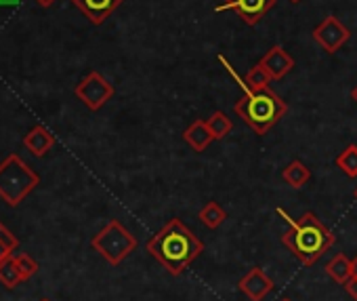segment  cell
Wrapping results in <instances>:
<instances>
[{
	"label": "cell",
	"mask_w": 357,
	"mask_h": 301,
	"mask_svg": "<svg viewBox=\"0 0 357 301\" xmlns=\"http://www.w3.org/2000/svg\"><path fill=\"white\" fill-rule=\"evenodd\" d=\"M183 141L194 149V152H204V149L215 141L206 120H194L185 131H183Z\"/></svg>",
	"instance_id": "obj_12"
},
{
	"label": "cell",
	"mask_w": 357,
	"mask_h": 301,
	"mask_svg": "<svg viewBox=\"0 0 357 301\" xmlns=\"http://www.w3.org/2000/svg\"><path fill=\"white\" fill-rule=\"evenodd\" d=\"M349 36H351V32H349V28L338 20V17H334V15H330V17H326L315 30H313V41L326 51V53H336L347 41H349Z\"/></svg>",
	"instance_id": "obj_8"
},
{
	"label": "cell",
	"mask_w": 357,
	"mask_h": 301,
	"mask_svg": "<svg viewBox=\"0 0 357 301\" xmlns=\"http://www.w3.org/2000/svg\"><path fill=\"white\" fill-rule=\"evenodd\" d=\"M342 286H344V291L349 293V297L357 301V274H353V276H351Z\"/></svg>",
	"instance_id": "obj_21"
},
{
	"label": "cell",
	"mask_w": 357,
	"mask_h": 301,
	"mask_svg": "<svg viewBox=\"0 0 357 301\" xmlns=\"http://www.w3.org/2000/svg\"><path fill=\"white\" fill-rule=\"evenodd\" d=\"M72 3L84 13V17L95 24V26H101L124 0H72Z\"/></svg>",
	"instance_id": "obj_11"
},
{
	"label": "cell",
	"mask_w": 357,
	"mask_h": 301,
	"mask_svg": "<svg viewBox=\"0 0 357 301\" xmlns=\"http://www.w3.org/2000/svg\"><path fill=\"white\" fill-rule=\"evenodd\" d=\"M353 270H355V274H357V255H355V259H353Z\"/></svg>",
	"instance_id": "obj_25"
},
{
	"label": "cell",
	"mask_w": 357,
	"mask_h": 301,
	"mask_svg": "<svg viewBox=\"0 0 357 301\" xmlns=\"http://www.w3.org/2000/svg\"><path fill=\"white\" fill-rule=\"evenodd\" d=\"M282 179H284V184H288L290 188L301 190V188H305V186L309 184V179H311V171H309V167H307L305 163H301V161H292L290 165H286V167H284V171H282Z\"/></svg>",
	"instance_id": "obj_15"
},
{
	"label": "cell",
	"mask_w": 357,
	"mask_h": 301,
	"mask_svg": "<svg viewBox=\"0 0 357 301\" xmlns=\"http://www.w3.org/2000/svg\"><path fill=\"white\" fill-rule=\"evenodd\" d=\"M334 165L347 175V177H357V145L355 143H351V145H347L342 152L336 156V161H334Z\"/></svg>",
	"instance_id": "obj_17"
},
{
	"label": "cell",
	"mask_w": 357,
	"mask_h": 301,
	"mask_svg": "<svg viewBox=\"0 0 357 301\" xmlns=\"http://www.w3.org/2000/svg\"><path fill=\"white\" fill-rule=\"evenodd\" d=\"M269 74H271V78L273 80H280V78H284L288 72H292V68H294V59H292V55L284 49V47H280V45H273L263 57H261V61H259Z\"/></svg>",
	"instance_id": "obj_10"
},
{
	"label": "cell",
	"mask_w": 357,
	"mask_h": 301,
	"mask_svg": "<svg viewBox=\"0 0 357 301\" xmlns=\"http://www.w3.org/2000/svg\"><path fill=\"white\" fill-rule=\"evenodd\" d=\"M290 3H294V5H298V3H301V0H290Z\"/></svg>",
	"instance_id": "obj_27"
},
{
	"label": "cell",
	"mask_w": 357,
	"mask_h": 301,
	"mask_svg": "<svg viewBox=\"0 0 357 301\" xmlns=\"http://www.w3.org/2000/svg\"><path fill=\"white\" fill-rule=\"evenodd\" d=\"M91 247L112 265L122 263L135 249H137V238L118 221L112 219L101 232H97L91 240Z\"/></svg>",
	"instance_id": "obj_5"
},
{
	"label": "cell",
	"mask_w": 357,
	"mask_h": 301,
	"mask_svg": "<svg viewBox=\"0 0 357 301\" xmlns=\"http://www.w3.org/2000/svg\"><path fill=\"white\" fill-rule=\"evenodd\" d=\"M206 124H208V129H211V133H213V137H215V139H223V137H227V135L231 133V129H234L231 118H229L225 112H221V110L213 112V116L206 120Z\"/></svg>",
	"instance_id": "obj_18"
},
{
	"label": "cell",
	"mask_w": 357,
	"mask_h": 301,
	"mask_svg": "<svg viewBox=\"0 0 357 301\" xmlns=\"http://www.w3.org/2000/svg\"><path fill=\"white\" fill-rule=\"evenodd\" d=\"M326 274L334 280V282H338V284H344L353 274H355V270H353V261L344 255V253H338V255H334L328 263H326Z\"/></svg>",
	"instance_id": "obj_14"
},
{
	"label": "cell",
	"mask_w": 357,
	"mask_h": 301,
	"mask_svg": "<svg viewBox=\"0 0 357 301\" xmlns=\"http://www.w3.org/2000/svg\"><path fill=\"white\" fill-rule=\"evenodd\" d=\"M38 184V173L17 154H11L0 163V198L7 205L17 207Z\"/></svg>",
	"instance_id": "obj_4"
},
{
	"label": "cell",
	"mask_w": 357,
	"mask_h": 301,
	"mask_svg": "<svg viewBox=\"0 0 357 301\" xmlns=\"http://www.w3.org/2000/svg\"><path fill=\"white\" fill-rule=\"evenodd\" d=\"M5 232H9V230H7V228H5L3 223H0V234H5Z\"/></svg>",
	"instance_id": "obj_26"
},
{
	"label": "cell",
	"mask_w": 357,
	"mask_h": 301,
	"mask_svg": "<svg viewBox=\"0 0 357 301\" xmlns=\"http://www.w3.org/2000/svg\"><path fill=\"white\" fill-rule=\"evenodd\" d=\"M238 288L250 299V301H263L271 288H273V280L265 274V270L261 265L250 267L238 282Z\"/></svg>",
	"instance_id": "obj_9"
},
{
	"label": "cell",
	"mask_w": 357,
	"mask_h": 301,
	"mask_svg": "<svg viewBox=\"0 0 357 301\" xmlns=\"http://www.w3.org/2000/svg\"><path fill=\"white\" fill-rule=\"evenodd\" d=\"M282 301H292V299H282Z\"/></svg>",
	"instance_id": "obj_30"
},
{
	"label": "cell",
	"mask_w": 357,
	"mask_h": 301,
	"mask_svg": "<svg viewBox=\"0 0 357 301\" xmlns=\"http://www.w3.org/2000/svg\"><path fill=\"white\" fill-rule=\"evenodd\" d=\"M278 0H223L217 7V13H236L248 26H257L273 7Z\"/></svg>",
	"instance_id": "obj_7"
},
{
	"label": "cell",
	"mask_w": 357,
	"mask_h": 301,
	"mask_svg": "<svg viewBox=\"0 0 357 301\" xmlns=\"http://www.w3.org/2000/svg\"><path fill=\"white\" fill-rule=\"evenodd\" d=\"M351 99L357 103V85H355V87H353V91H351Z\"/></svg>",
	"instance_id": "obj_24"
},
{
	"label": "cell",
	"mask_w": 357,
	"mask_h": 301,
	"mask_svg": "<svg viewBox=\"0 0 357 301\" xmlns=\"http://www.w3.org/2000/svg\"><path fill=\"white\" fill-rule=\"evenodd\" d=\"M24 145L30 149L34 156H45L49 149L55 145V135L45 129L43 124H36L32 131H28V135L24 137Z\"/></svg>",
	"instance_id": "obj_13"
},
{
	"label": "cell",
	"mask_w": 357,
	"mask_h": 301,
	"mask_svg": "<svg viewBox=\"0 0 357 301\" xmlns=\"http://www.w3.org/2000/svg\"><path fill=\"white\" fill-rule=\"evenodd\" d=\"M198 217H200V221H202L206 228L217 230V228L223 226V221L227 219V213H225V209H223L219 203H206V205L200 209Z\"/></svg>",
	"instance_id": "obj_16"
},
{
	"label": "cell",
	"mask_w": 357,
	"mask_h": 301,
	"mask_svg": "<svg viewBox=\"0 0 357 301\" xmlns=\"http://www.w3.org/2000/svg\"><path fill=\"white\" fill-rule=\"evenodd\" d=\"M22 0H0V7H17Z\"/></svg>",
	"instance_id": "obj_22"
},
{
	"label": "cell",
	"mask_w": 357,
	"mask_h": 301,
	"mask_svg": "<svg viewBox=\"0 0 357 301\" xmlns=\"http://www.w3.org/2000/svg\"><path fill=\"white\" fill-rule=\"evenodd\" d=\"M353 196H355V200H357V188H355V192H353Z\"/></svg>",
	"instance_id": "obj_28"
},
{
	"label": "cell",
	"mask_w": 357,
	"mask_h": 301,
	"mask_svg": "<svg viewBox=\"0 0 357 301\" xmlns=\"http://www.w3.org/2000/svg\"><path fill=\"white\" fill-rule=\"evenodd\" d=\"M275 213L286 221L288 230L282 236L284 247L303 263V265H313L332 244H334V234L332 230L317 219L315 213L307 211L298 219H292L282 207L275 209Z\"/></svg>",
	"instance_id": "obj_2"
},
{
	"label": "cell",
	"mask_w": 357,
	"mask_h": 301,
	"mask_svg": "<svg viewBox=\"0 0 357 301\" xmlns=\"http://www.w3.org/2000/svg\"><path fill=\"white\" fill-rule=\"evenodd\" d=\"M36 3H38L40 7H51V5L55 3V0H36Z\"/></svg>",
	"instance_id": "obj_23"
},
{
	"label": "cell",
	"mask_w": 357,
	"mask_h": 301,
	"mask_svg": "<svg viewBox=\"0 0 357 301\" xmlns=\"http://www.w3.org/2000/svg\"><path fill=\"white\" fill-rule=\"evenodd\" d=\"M13 259H15V265H17V270H20V274H22L24 280L32 278V276L38 272V263H36L30 255L20 253V255H13Z\"/></svg>",
	"instance_id": "obj_20"
},
{
	"label": "cell",
	"mask_w": 357,
	"mask_h": 301,
	"mask_svg": "<svg viewBox=\"0 0 357 301\" xmlns=\"http://www.w3.org/2000/svg\"><path fill=\"white\" fill-rule=\"evenodd\" d=\"M76 97L93 112L101 110L114 97V85L99 72H89L74 89Z\"/></svg>",
	"instance_id": "obj_6"
},
{
	"label": "cell",
	"mask_w": 357,
	"mask_h": 301,
	"mask_svg": "<svg viewBox=\"0 0 357 301\" xmlns=\"http://www.w3.org/2000/svg\"><path fill=\"white\" fill-rule=\"evenodd\" d=\"M242 91L244 95L236 101L234 112L257 135H265L269 129H273L288 110L286 101L269 87L261 91H250V89H242Z\"/></svg>",
	"instance_id": "obj_3"
},
{
	"label": "cell",
	"mask_w": 357,
	"mask_h": 301,
	"mask_svg": "<svg viewBox=\"0 0 357 301\" xmlns=\"http://www.w3.org/2000/svg\"><path fill=\"white\" fill-rule=\"evenodd\" d=\"M202 251L204 242L176 217L147 240V253L172 276H181Z\"/></svg>",
	"instance_id": "obj_1"
},
{
	"label": "cell",
	"mask_w": 357,
	"mask_h": 301,
	"mask_svg": "<svg viewBox=\"0 0 357 301\" xmlns=\"http://www.w3.org/2000/svg\"><path fill=\"white\" fill-rule=\"evenodd\" d=\"M40 301H51V299H40Z\"/></svg>",
	"instance_id": "obj_29"
},
{
	"label": "cell",
	"mask_w": 357,
	"mask_h": 301,
	"mask_svg": "<svg viewBox=\"0 0 357 301\" xmlns=\"http://www.w3.org/2000/svg\"><path fill=\"white\" fill-rule=\"evenodd\" d=\"M22 280H24V278H22V274H20V270H17V265H15L13 255L7 257L5 261H0V282H3L7 288H15Z\"/></svg>",
	"instance_id": "obj_19"
}]
</instances>
